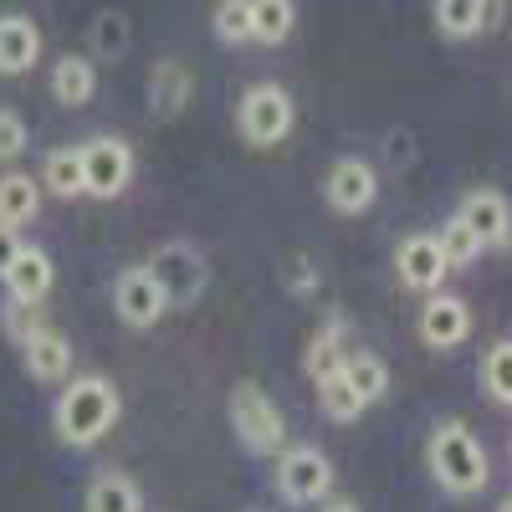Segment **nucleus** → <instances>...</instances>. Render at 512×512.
Instances as JSON below:
<instances>
[{"instance_id":"3","label":"nucleus","mask_w":512,"mask_h":512,"mask_svg":"<svg viewBox=\"0 0 512 512\" xmlns=\"http://www.w3.org/2000/svg\"><path fill=\"white\" fill-rule=\"evenodd\" d=\"M231 425L251 456H282L287 451V420L256 379H241L231 390Z\"/></svg>"},{"instance_id":"8","label":"nucleus","mask_w":512,"mask_h":512,"mask_svg":"<svg viewBox=\"0 0 512 512\" xmlns=\"http://www.w3.org/2000/svg\"><path fill=\"white\" fill-rule=\"evenodd\" d=\"M113 313L128 323V328H154L164 313H169V297L159 287V277L144 267H123L118 282H113Z\"/></svg>"},{"instance_id":"35","label":"nucleus","mask_w":512,"mask_h":512,"mask_svg":"<svg viewBox=\"0 0 512 512\" xmlns=\"http://www.w3.org/2000/svg\"><path fill=\"white\" fill-rule=\"evenodd\" d=\"M497 512H512V497H502V507H497Z\"/></svg>"},{"instance_id":"16","label":"nucleus","mask_w":512,"mask_h":512,"mask_svg":"<svg viewBox=\"0 0 512 512\" xmlns=\"http://www.w3.org/2000/svg\"><path fill=\"white\" fill-rule=\"evenodd\" d=\"M41 57V31L31 16H0V77H21Z\"/></svg>"},{"instance_id":"20","label":"nucleus","mask_w":512,"mask_h":512,"mask_svg":"<svg viewBox=\"0 0 512 512\" xmlns=\"http://www.w3.org/2000/svg\"><path fill=\"white\" fill-rule=\"evenodd\" d=\"M88 512H144V492L123 472H98L88 482Z\"/></svg>"},{"instance_id":"7","label":"nucleus","mask_w":512,"mask_h":512,"mask_svg":"<svg viewBox=\"0 0 512 512\" xmlns=\"http://www.w3.org/2000/svg\"><path fill=\"white\" fill-rule=\"evenodd\" d=\"M323 200L333 216H364V210L379 200V169L359 154H344L328 164L323 175Z\"/></svg>"},{"instance_id":"1","label":"nucleus","mask_w":512,"mask_h":512,"mask_svg":"<svg viewBox=\"0 0 512 512\" xmlns=\"http://www.w3.org/2000/svg\"><path fill=\"white\" fill-rule=\"evenodd\" d=\"M52 425H57V441L62 446H77V451L82 446H98L118 425V390H113V379H103V374L72 379L67 390L57 395Z\"/></svg>"},{"instance_id":"15","label":"nucleus","mask_w":512,"mask_h":512,"mask_svg":"<svg viewBox=\"0 0 512 512\" xmlns=\"http://www.w3.org/2000/svg\"><path fill=\"white\" fill-rule=\"evenodd\" d=\"M190 93H195V82H190V67L175 62V57H164L154 62L149 72V113L154 118H175L190 108Z\"/></svg>"},{"instance_id":"28","label":"nucleus","mask_w":512,"mask_h":512,"mask_svg":"<svg viewBox=\"0 0 512 512\" xmlns=\"http://www.w3.org/2000/svg\"><path fill=\"white\" fill-rule=\"evenodd\" d=\"M210 26H216V36L226 41V47L251 41V0H221L216 16H210Z\"/></svg>"},{"instance_id":"29","label":"nucleus","mask_w":512,"mask_h":512,"mask_svg":"<svg viewBox=\"0 0 512 512\" xmlns=\"http://www.w3.org/2000/svg\"><path fill=\"white\" fill-rule=\"evenodd\" d=\"M436 241H441V251H446V267H472L477 256H482V241H477L472 231H466L456 216L436 231Z\"/></svg>"},{"instance_id":"26","label":"nucleus","mask_w":512,"mask_h":512,"mask_svg":"<svg viewBox=\"0 0 512 512\" xmlns=\"http://www.w3.org/2000/svg\"><path fill=\"white\" fill-rule=\"evenodd\" d=\"M88 41H93V52H98L103 62H118V57L128 52V41H134V26H128L123 11H98L93 26H88Z\"/></svg>"},{"instance_id":"23","label":"nucleus","mask_w":512,"mask_h":512,"mask_svg":"<svg viewBox=\"0 0 512 512\" xmlns=\"http://www.w3.org/2000/svg\"><path fill=\"white\" fill-rule=\"evenodd\" d=\"M338 369H344V379L354 384V395H359L364 405L384 400V390H390V369H384V359H379V354H369V349H354Z\"/></svg>"},{"instance_id":"30","label":"nucleus","mask_w":512,"mask_h":512,"mask_svg":"<svg viewBox=\"0 0 512 512\" xmlns=\"http://www.w3.org/2000/svg\"><path fill=\"white\" fill-rule=\"evenodd\" d=\"M31 134H26V118L16 108H0V164H16L26 154Z\"/></svg>"},{"instance_id":"12","label":"nucleus","mask_w":512,"mask_h":512,"mask_svg":"<svg viewBox=\"0 0 512 512\" xmlns=\"http://www.w3.org/2000/svg\"><path fill=\"white\" fill-rule=\"evenodd\" d=\"M420 338L431 349L466 344V338H472V308H466V297H456V292L425 297V308H420Z\"/></svg>"},{"instance_id":"10","label":"nucleus","mask_w":512,"mask_h":512,"mask_svg":"<svg viewBox=\"0 0 512 512\" xmlns=\"http://www.w3.org/2000/svg\"><path fill=\"white\" fill-rule=\"evenodd\" d=\"M456 221L482 241V251H487V246H507V241H512V205H507V195H502V190H492V185L466 190V195H461V205H456Z\"/></svg>"},{"instance_id":"17","label":"nucleus","mask_w":512,"mask_h":512,"mask_svg":"<svg viewBox=\"0 0 512 512\" xmlns=\"http://www.w3.org/2000/svg\"><path fill=\"white\" fill-rule=\"evenodd\" d=\"M431 11H436L441 36H451V41L477 36V31H487V26L502 16V6H492V0H436Z\"/></svg>"},{"instance_id":"18","label":"nucleus","mask_w":512,"mask_h":512,"mask_svg":"<svg viewBox=\"0 0 512 512\" xmlns=\"http://www.w3.org/2000/svg\"><path fill=\"white\" fill-rule=\"evenodd\" d=\"M93 93H98V67L88 57H77V52L57 57V67H52V98L62 108H82V103H93Z\"/></svg>"},{"instance_id":"14","label":"nucleus","mask_w":512,"mask_h":512,"mask_svg":"<svg viewBox=\"0 0 512 512\" xmlns=\"http://www.w3.org/2000/svg\"><path fill=\"white\" fill-rule=\"evenodd\" d=\"M21 359H26V374L36 384H57L72 374V344L57 333V328H36L26 344H21Z\"/></svg>"},{"instance_id":"2","label":"nucleus","mask_w":512,"mask_h":512,"mask_svg":"<svg viewBox=\"0 0 512 512\" xmlns=\"http://www.w3.org/2000/svg\"><path fill=\"white\" fill-rule=\"evenodd\" d=\"M425 461H431V477L451 492V497H472L492 482V461L487 446L472 436V425L461 420H441L431 441H425Z\"/></svg>"},{"instance_id":"5","label":"nucleus","mask_w":512,"mask_h":512,"mask_svg":"<svg viewBox=\"0 0 512 512\" xmlns=\"http://www.w3.org/2000/svg\"><path fill=\"white\" fill-rule=\"evenodd\" d=\"M272 482H277V497H282V502H292V507L323 502V497H328V487H333V461H328V451H323V446L297 441V446H287V451L277 456Z\"/></svg>"},{"instance_id":"25","label":"nucleus","mask_w":512,"mask_h":512,"mask_svg":"<svg viewBox=\"0 0 512 512\" xmlns=\"http://www.w3.org/2000/svg\"><path fill=\"white\" fill-rule=\"evenodd\" d=\"M318 410L338 425H354L364 415V400L354 395V384L344 379V369H333L328 379H318Z\"/></svg>"},{"instance_id":"32","label":"nucleus","mask_w":512,"mask_h":512,"mask_svg":"<svg viewBox=\"0 0 512 512\" xmlns=\"http://www.w3.org/2000/svg\"><path fill=\"white\" fill-rule=\"evenodd\" d=\"M0 328H6L16 344H26V338L36 328H47V323H36V308H21V303H6V313H0Z\"/></svg>"},{"instance_id":"31","label":"nucleus","mask_w":512,"mask_h":512,"mask_svg":"<svg viewBox=\"0 0 512 512\" xmlns=\"http://www.w3.org/2000/svg\"><path fill=\"white\" fill-rule=\"evenodd\" d=\"M282 287L297 292V297H313V292H318V267H313V256H303V251L287 256V262H282Z\"/></svg>"},{"instance_id":"33","label":"nucleus","mask_w":512,"mask_h":512,"mask_svg":"<svg viewBox=\"0 0 512 512\" xmlns=\"http://www.w3.org/2000/svg\"><path fill=\"white\" fill-rule=\"evenodd\" d=\"M21 246H26V241H21L11 226H0V282H6V272H11V262H16Z\"/></svg>"},{"instance_id":"22","label":"nucleus","mask_w":512,"mask_h":512,"mask_svg":"<svg viewBox=\"0 0 512 512\" xmlns=\"http://www.w3.org/2000/svg\"><path fill=\"white\" fill-rule=\"evenodd\" d=\"M41 190H52L57 200H77L82 195V154L72 144L52 149L41 159Z\"/></svg>"},{"instance_id":"27","label":"nucleus","mask_w":512,"mask_h":512,"mask_svg":"<svg viewBox=\"0 0 512 512\" xmlns=\"http://www.w3.org/2000/svg\"><path fill=\"white\" fill-rule=\"evenodd\" d=\"M482 390L492 405H512V338H497L482 354Z\"/></svg>"},{"instance_id":"4","label":"nucleus","mask_w":512,"mask_h":512,"mask_svg":"<svg viewBox=\"0 0 512 512\" xmlns=\"http://www.w3.org/2000/svg\"><path fill=\"white\" fill-rule=\"evenodd\" d=\"M297 123V108L287 98L282 82H251L236 103V128L251 149H277Z\"/></svg>"},{"instance_id":"11","label":"nucleus","mask_w":512,"mask_h":512,"mask_svg":"<svg viewBox=\"0 0 512 512\" xmlns=\"http://www.w3.org/2000/svg\"><path fill=\"white\" fill-rule=\"evenodd\" d=\"M395 272L410 292H441L446 282V251L436 241V231H410L400 246H395Z\"/></svg>"},{"instance_id":"37","label":"nucleus","mask_w":512,"mask_h":512,"mask_svg":"<svg viewBox=\"0 0 512 512\" xmlns=\"http://www.w3.org/2000/svg\"><path fill=\"white\" fill-rule=\"evenodd\" d=\"M507 451H512V441H507Z\"/></svg>"},{"instance_id":"36","label":"nucleus","mask_w":512,"mask_h":512,"mask_svg":"<svg viewBox=\"0 0 512 512\" xmlns=\"http://www.w3.org/2000/svg\"><path fill=\"white\" fill-rule=\"evenodd\" d=\"M246 512H262V507H246Z\"/></svg>"},{"instance_id":"24","label":"nucleus","mask_w":512,"mask_h":512,"mask_svg":"<svg viewBox=\"0 0 512 512\" xmlns=\"http://www.w3.org/2000/svg\"><path fill=\"white\" fill-rule=\"evenodd\" d=\"M297 26V6L292 0H251V41H262V47H277L287 41Z\"/></svg>"},{"instance_id":"13","label":"nucleus","mask_w":512,"mask_h":512,"mask_svg":"<svg viewBox=\"0 0 512 512\" xmlns=\"http://www.w3.org/2000/svg\"><path fill=\"white\" fill-rule=\"evenodd\" d=\"M52 282H57L52 256L41 251V246H21V251H16V262H11V272H6L11 303H21V308H41V297L52 292Z\"/></svg>"},{"instance_id":"6","label":"nucleus","mask_w":512,"mask_h":512,"mask_svg":"<svg viewBox=\"0 0 512 512\" xmlns=\"http://www.w3.org/2000/svg\"><path fill=\"white\" fill-rule=\"evenodd\" d=\"M82 154V195L93 200H118L128 185H134V149L113 134H98L77 149Z\"/></svg>"},{"instance_id":"34","label":"nucleus","mask_w":512,"mask_h":512,"mask_svg":"<svg viewBox=\"0 0 512 512\" xmlns=\"http://www.w3.org/2000/svg\"><path fill=\"white\" fill-rule=\"evenodd\" d=\"M323 512H359L349 497H333V502H323Z\"/></svg>"},{"instance_id":"19","label":"nucleus","mask_w":512,"mask_h":512,"mask_svg":"<svg viewBox=\"0 0 512 512\" xmlns=\"http://www.w3.org/2000/svg\"><path fill=\"white\" fill-rule=\"evenodd\" d=\"M36 210H41V185L31 175H21V169L0 175V226L21 231L26 221H36Z\"/></svg>"},{"instance_id":"9","label":"nucleus","mask_w":512,"mask_h":512,"mask_svg":"<svg viewBox=\"0 0 512 512\" xmlns=\"http://www.w3.org/2000/svg\"><path fill=\"white\" fill-rule=\"evenodd\" d=\"M149 272L159 277V287H164L169 303H180V308H190V303H195V297L205 292V277H210L205 256H200L195 246H185V241L159 246V256L149 262Z\"/></svg>"},{"instance_id":"21","label":"nucleus","mask_w":512,"mask_h":512,"mask_svg":"<svg viewBox=\"0 0 512 512\" xmlns=\"http://www.w3.org/2000/svg\"><path fill=\"white\" fill-rule=\"evenodd\" d=\"M344 359H349V354H344V318H328V323L313 333V344L303 349V369H308V379L318 384V379H328Z\"/></svg>"}]
</instances>
